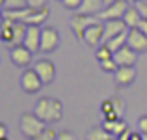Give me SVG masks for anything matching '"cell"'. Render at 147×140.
I'll return each mask as SVG.
<instances>
[{"label": "cell", "instance_id": "cell-1", "mask_svg": "<svg viewBox=\"0 0 147 140\" xmlns=\"http://www.w3.org/2000/svg\"><path fill=\"white\" fill-rule=\"evenodd\" d=\"M34 112L45 123H56L63 118V103L56 97H39L34 105Z\"/></svg>", "mask_w": 147, "mask_h": 140}, {"label": "cell", "instance_id": "cell-2", "mask_svg": "<svg viewBox=\"0 0 147 140\" xmlns=\"http://www.w3.org/2000/svg\"><path fill=\"white\" fill-rule=\"evenodd\" d=\"M47 129V123L36 114V112H22L21 114V120H19V131L24 138L32 140L36 138L37 135H41L43 131Z\"/></svg>", "mask_w": 147, "mask_h": 140}, {"label": "cell", "instance_id": "cell-3", "mask_svg": "<svg viewBox=\"0 0 147 140\" xmlns=\"http://www.w3.org/2000/svg\"><path fill=\"white\" fill-rule=\"evenodd\" d=\"M97 21H100L97 15H86V13H78V11H76V13L73 15L71 19H69V26H71L73 34L76 36V39L82 41L86 30L90 28L91 24H95Z\"/></svg>", "mask_w": 147, "mask_h": 140}, {"label": "cell", "instance_id": "cell-4", "mask_svg": "<svg viewBox=\"0 0 147 140\" xmlns=\"http://www.w3.org/2000/svg\"><path fill=\"white\" fill-rule=\"evenodd\" d=\"M60 32L56 30V26H41V52L50 54L60 47Z\"/></svg>", "mask_w": 147, "mask_h": 140}, {"label": "cell", "instance_id": "cell-5", "mask_svg": "<svg viewBox=\"0 0 147 140\" xmlns=\"http://www.w3.org/2000/svg\"><path fill=\"white\" fill-rule=\"evenodd\" d=\"M43 80H41V77L37 75V71L34 67H26L24 71H22L21 75V88L24 93H37L43 88Z\"/></svg>", "mask_w": 147, "mask_h": 140}, {"label": "cell", "instance_id": "cell-6", "mask_svg": "<svg viewBox=\"0 0 147 140\" xmlns=\"http://www.w3.org/2000/svg\"><path fill=\"white\" fill-rule=\"evenodd\" d=\"M130 7V4L127 0H115V2L108 4L102 11L97 15L100 21H114V19H123V15L127 13V10Z\"/></svg>", "mask_w": 147, "mask_h": 140}, {"label": "cell", "instance_id": "cell-7", "mask_svg": "<svg viewBox=\"0 0 147 140\" xmlns=\"http://www.w3.org/2000/svg\"><path fill=\"white\" fill-rule=\"evenodd\" d=\"M32 56H34V52L26 45H17L13 49H9V60L15 67H22V69L30 67Z\"/></svg>", "mask_w": 147, "mask_h": 140}, {"label": "cell", "instance_id": "cell-8", "mask_svg": "<svg viewBox=\"0 0 147 140\" xmlns=\"http://www.w3.org/2000/svg\"><path fill=\"white\" fill-rule=\"evenodd\" d=\"M34 69L37 71V75L41 77L43 84H52L54 79H56V67L54 64L47 58H39V60L34 62Z\"/></svg>", "mask_w": 147, "mask_h": 140}, {"label": "cell", "instance_id": "cell-9", "mask_svg": "<svg viewBox=\"0 0 147 140\" xmlns=\"http://www.w3.org/2000/svg\"><path fill=\"white\" fill-rule=\"evenodd\" d=\"M102 37H104V21H97L95 24H91L90 28L86 30L82 41L86 45L95 47V49H97L99 45H102Z\"/></svg>", "mask_w": 147, "mask_h": 140}, {"label": "cell", "instance_id": "cell-10", "mask_svg": "<svg viewBox=\"0 0 147 140\" xmlns=\"http://www.w3.org/2000/svg\"><path fill=\"white\" fill-rule=\"evenodd\" d=\"M136 80V65H127V67H119L114 75V82L117 88H129Z\"/></svg>", "mask_w": 147, "mask_h": 140}, {"label": "cell", "instance_id": "cell-11", "mask_svg": "<svg viewBox=\"0 0 147 140\" xmlns=\"http://www.w3.org/2000/svg\"><path fill=\"white\" fill-rule=\"evenodd\" d=\"M136 58H138V52L129 45H123L119 50L114 52V60L119 67H127V65H136Z\"/></svg>", "mask_w": 147, "mask_h": 140}, {"label": "cell", "instance_id": "cell-12", "mask_svg": "<svg viewBox=\"0 0 147 140\" xmlns=\"http://www.w3.org/2000/svg\"><path fill=\"white\" fill-rule=\"evenodd\" d=\"M129 32V26L125 24L123 19H114V21H104V37H102V43H106L108 39L119 36V34H125Z\"/></svg>", "mask_w": 147, "mask_h": 140}, {"label": "cell", "instance_id": "cell-13", "mask_svg": "<svg viewBox=\"0 0 147 140\" xmlns=\"http://www.w3.org/2000/svg\"><path fill=\"white\" fill-rule=\"evenodd\" d=\"M34 54L41 52V26L36 24H28V30H26V37H24V43Z\"/></svg>", "mask_w": 147, "mask_h": 140}, {"label": "cell", "instance_id": "cell-14", "mask_svg": "<svg viewBox=\"0 0 147 140\" xmlns=\"http://www.w3.org/2000/svg\"><path fill=\"white\" fill-rule=\"evenodd\" d=\"M127 45L132 47L138 54L147 52V36L142 34L138 28H132V30H129V36H127Z\"/></svg>", "mask_w": 147, "mask_h": 140}, {"label": "cell", "instance_id": "cell-15", "mask_svg": "<svg viewBox=\"0 0 147 140\" xmlns=\"http://www.w3.org/2000/svg\"><path fill=\"white\" fill-rule=\"evenodd\" d=\"M26 30H28V24H26V22H21V21H19V22H15V26H13V36H11V41L6 45L7 49H13V47H17V45H22V43H24Z\"/></svg>", "mask_w": 147, "mask_h": 140}, {"label": "cell", "instance_id": "cell-16", "mask_svg": "<svg viewBox=\"0 0 147 140\" xmlns=\"http://www.w3.org/2000/svg\"><path fill=\"white\" fill-rule=\"evenodd\" d=\"M142 19L144 17H142V13H140V10H138L136 4H130V7L127 10V13L123 15V21H125V24L129 26V30L138 28V24H140Z\"/></svg>", "mask_w": 147, "mask_h": 140}, {"label": "cell", "instance_id": "cell-17", "mask_svg": "<svg viewBox=\"0 0 147 140\" xmlns=\"http://www.w3.org/2000/svg\"><path fill=\"white\" fill-rule=\"evenodd\" d=\"M102 127L114 138H119L127 129H129V125L125 123V120H114V122H106V120H102Z\"/></svg>", "mask_w": 147, "mask_h": 140}, {"label": "cell", "instance_id": "cell-18", "mask_svg": "<svg viewBox=\"0 0 147 140\" xmlns=\"http://www.w3.org/2000/svg\"><path fill=\"white\" fill-rule=\"evenodd\" d=\"M106 7L104 0H84L80 6L78 13H86V15H99L100 11Z\"/></svg>", "mask_w": 147, "mask_h": 140}, {"label": "cell", "instance_id": "cell-19", "mask_svg": "<svg viewBox=\"0 0 147 140\" xmlns=\"http://www.w3.org/2000/svg\"><path fill=\"white\" fill-rule=\"evenodd\" d=\"M49 13H50V10L49 7H43V10H34L32 13H30V17L26 19V24H36V26H41L45 21L49 19Z\"/></svg>", "mask_w": 147, "mask_h": 140}, {"label": "cell", "instance_id": "cell-20", "mask_svg": "<svg viewBox=\"0 0 147 140\" xmlns=\"http://www.w3.org/2000/svg\"><path fill=\"white\" fill-rule=\"evenodd\" d=\"M110 138H112V135L108 133L102 125L91 127V129L88 131V135H86V140H110Z\"/></svg>", "mask_w": 147, "mask_h": 140}, {"label": "cell", "instance_id": "cell-21", "mask_svg": "<svg viewBox=\"0 0 147 140\" xmlns=\"http://www.w3.org/2000/svg\"><path fill=\"white\" fill-rule=\"evenodd\" d=\"M13 26H15V21H9V19H2V43L7 45L11 41V36H13Z\"/></svg>", "mask_w": 147, "mask_h": 140}, {"label": "cell", "instance_id": "cell-22", "mask_svg": "<svg viewBox=\"0 0 147 140\" xmlns=\"http://www.w3.org/2000/svg\"><path fill=\"white\" fill-rule=\"evenodd\" d=\"M127 36H129V32L119 34V36H115V37H112V39H108L104 45H106L108 49L112 50V52H115V50H119L123 45H127Z\"/></svg>", "mask_w": 147, "mask_h": 140}, {"label": "cell", "instance_id": "cell-23", "mask_svg": "<svg viewBox=\"0 0 147 140\" xmlns=\"http://www.w3.org/2000/svg\"><path fill=\"white\" fill-rule=\"evenodd\" d=\"M95 58H97V62H104V60L114 58V52H112V50L102 43V45H99L97 49H95Z\"/></svg>", "mask_w": 147, "mask_h": 140}, {"label": "cell", "instance_id": "cell-24", "mask_svg": "<svg viewBox=\"0 0 147 140\" xmlns=\"http://www.w3.org/2000/svg\"><path fill=\"white\" fill-rule=\"evenodd\" d=\"M112 105H114V112L119 116V118H123V114H125V101H123V97L119 95H112Z\"/></svg>", "mask_w": 147, "mask_h": 140}, {"label": "cell", "instance_id": "cell-25", "mask_svg": "<svg viewBox=\"0 0 147 140\" xmlns=\"http://www.w3.org/2000/svg\"><path fill=\"white\" fill-rule=\"evenodd\" d=\"M100 69H102L104 73H110V75H115V71L119 69V65L115 64L114 58H110V60H104V62H99Z\"/></svg>", "mask_w": 147, "mask_h": 140}, {"label": "cell", "instance_id": "cell-26", "mask_svg": "<svg viewBox=\"0 0 147 140\" xmlns=\"http://www.w3.org/2000/svg\"><path fill=\"white\" fill-rule=\"evenodd\" d=\"M26 6H28V0H6L2 4V10H19Z\"/></svg>", "mask_w": 147, "mask_h": 140}, {"label": "cell", "instance_id": "cell-27", "mask_svg": "<svg viewBox=\"0 0 147 140\" xmlns=\"http://www.w3.org/2000/svg\"><path fill=\"white\" fill-rule=\"evenodd\" d=\"M56 138H58V131H56V129H52V127H47L43 133L37 135V137H36V138H32V140H56Z\"/></svg>", "mask_w": 147, "mask_h": 140}, {"label": "cell", "instance_id": "cell-28", "mask_svg": "<svg viewBox=\"0 0 147 140\" xmlns=\"http://www.w3.org/2000/svg\"><path fill=\"white\" fill-rule=\"evenodd\" d=\"M82 2L84 0H61V6L71 10V11H78L80 6H82Z\"/></svg>", "mask_w": 147, "mask_h": 140}, {"label": "cell", "instance_id": "cell-29", "mask_svg": "<svg viewBox=\"0 0 147 140\" xmlns=\"http://www.w3.org/2000/svg\"><path fill=\"white\" fill-rule=\"evenodd\" d=\"M114 112V105H112V99H106L100 103V114H102V118L106 114H112Z\"/></svg>", "mask_w": 147, "mask_h": 140}, {"label": "cell", "instance_id": "cell-30", "mask_svg": "<svg viewBox=\"0 0 147 140\" xmlns=\"http://www.w3.org/2000/svg\"><path fill=\"white\" fill-rule=\"evenodd\" d=\"M28 7L43 10V7H49V0H28Z\"/></svg>", "mask_w": 147, "mask_h": 140}, {"label": "cell", "instance_id": "cell-31", "mask_svg": "<svg viewBox=\"0 0 147 140\" xmlns=\"http://www.w3.org/2000/svg\"><path fill=\"white\" fill-rule=\"evenodd\" d=\"M138 131L142 135H147V114L140 116V120H138Z\"/></svg>", "mask_w": 147, "mask_h": 140}, {"label": "cell", "instance_id": "cell-32", "mask_svg": "<svg viewBox=\"0 0 147 140\" xmlns=\"http://www.w3.org/2000/svg\"><path fill=\"white\" fill-rule=\"evenodd\" d=\"M56 140H76V137H75V133H71V131H60Z\"/></svg>", "mask_w": 147, "mask_h": 140}, {"label": "cell", "instance_id": "cell-33", "mask_svg": "<svg viewBox=\"0 0 147 140\" xmlns=\"http://www.w3.org/2000/svg\"><path fill=\"white\" fill-rule=\"evenodd\" d=\"M138 6V10H140V13H142V17L147 19V2L144 0V2H140V4H136Z\"/></svg>", "mask_w": 147, "mask_h": 140}, {"label": "cell", "instance_id": "cell-34", "mask_svg": "<svg viewBox=\"0 0 147 140\" xmlns=\"http://www.w3.org/2000/svg\"><path fill=\"white\" fill-rule=\"evenodd\" d=\"M138 30H140L142 34H145V36H147V19H142V21H140V24H138Z\"/></svg>", "mask_w": 147, "mask_h": 140}, {"label": "cell", "instance_id": "cell-35", "mask_svg": "<svg viewBox=\"0 0 147 140\" xmlns=\"http://www.w3.org/2000/svg\"><path fill=\"white\" fill-rule=\"evenodd\" d=\"M2 138H7V127L6 123H0V140Z\"/></svg>", "mask_w": 147, "mask_h": 140}, {"label": "cell", "instance_id": "cell-36", "mask_svg": "<svg viewBox=\"0 0 147 140\" xmlns=\"http://www.w3.org/2000/svg\"><path fill=\"white\" fill-rule=\"evenodd\" d=\"M130 140H144V135H142L140 131H132V135H130Z\"/></svg>", "mask_w": 147, "mask_h": 140}, {"label": "cell", "instance_id": "cell-37", "mask_svg": "<svg viewBox=\"0 0 147 140\" xmlns=\"http://www.w3.org/2000/svg\"><path fill=\"white\" fill-rule=\"evenodd\" d=\"M129 4H140V2H144V0H127Z\"/></svg>", "mask_w": 147, "mask_h": 140}, {"label": "cell", "instance_id": "cell-38", "mask_svg": "<svg viewBox=\"0 0 147 140\" xmlns=\"http://www.w3.org/2000/svg\"><path fill=\"white\" fill-rule=\"evenodd\" d=\"M112 2H115V0H104V4H106V6H108V4H112Z\"/></svg>", "mask_w": 147, "mask_h": 140}, {"label": "cell", "instance_id": "cell-39", "mask_svg": "<svg viewBox=\"0 0 147 140\" xmlns=\"http://www.w3.org/2000/svg\"><path fill=\"white\" fill-rule=\"evenodd\" d=\"M4 2H6V0H0V6H2V4H4Z\"/></svg>", "mask_w": 147, "mask_h": 140}, {"label": "cell", "instance_id": "cell-40", "mask_svg": "<svg viewBox=\"0 0 147 140\" xmlns=\"http://www.w3.org/2000/svg\"><path fill=\"white\" fill-rule=\"evenodd\" d=\"M144 140H147V135H144Z\"/></svg>", "mask_w": 147, "mask_h": 140}, {"label": "cell", "instance_id": "cell-41", "mask_svg": "<svg viewBox=\"0 0 147 140\" xmlns=\"http://www.w3.org/2000/svg\"><path fill=\"white\" fill-rule=\"evenodd\" d=\"M110 140H117V138H114V137H112V138H110Z\"/></svg>", "mask_w": 147, "mask_h": 140}, {"label": "cell", "instance_id": "cell-42", "mask_svg": "<svg viewBox=\"0 0 147 140\" xmlns=\"http://www.w3.org/2000/svg\"><path fill=\"white\" fill-rule=\"evenodd\" d=\"M2 140H7V138H2Z\"/></svg>", "mask_w": 147, "mask_h": 140}, {"label": "cell", "instance_id": "cell-43", "mask_svg": "<svg viewBox=\"0 0 147 140\" xmlns=\"http://www.w3.org/2000/svg\"><path fill=\"white\" fill-rule=\"evenodd\" d=\"M60 2H61V0H60Z\"/></svg>", "mask_w": 147, "mask_h": 140}]
</instances>
